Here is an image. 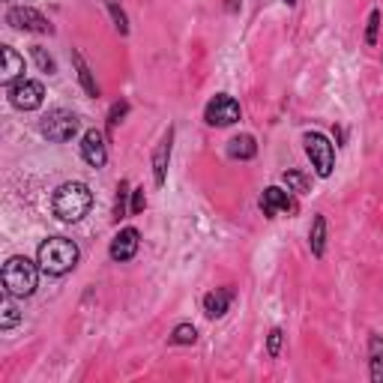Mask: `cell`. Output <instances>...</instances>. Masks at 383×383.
I'll return each instance as SVG.
<instances>
[{"label": "cell", "instance_id": "1", "mask_svg": "<svg viewBox=\"0 0 383 383\" xmlns=\"http://www.w3.org/2000/svg\"><path fill=\"white\" fill-rule=\"evenodd\" d=\"M78 258H81L78 246H75L72 240H66V237H48L40 246V252H36V264H40V270L45 276L72 273L75 266H78Z\"/></svg>", "mask_w": 383, "mask_h": 383}, {"label": "cell", "instance_id": "2", "mask_svg": "<svg viewBox=\"0 0 383 383\" xmlns=\"http://www.w3.org/2000/svg\"><path fill=\"white\" fill-rule=\"evenodd\" d=\"M90 207H93L90 189H87V183H78V180L63 183L54 192V198H51V210H54L60 222H81L90 213Z\"/></svg>", "mask_w": 383, "mask_h": 383}, {"label": "cell", "instance_id": "3", "mask_svg": "<svg viewBox=\"0 0 383 383\" xmlns=\"http://www.w3.org/2000/svg\"><path fill=\"white\" fill-rule=\"evenodd\" d=\"M36 282H40V266L24 254H12L4 264V290L12 297H33Z\"/></svg>", "mask_w": 383, "mask_h": 383}, {"label": "cell", "instance_id": "4", "mask_svg": "<svg viewBox=\"0 0 383 383\" xmlns=\"http://www.w3.org/2000/svg\"><path fill=\"white\" fill-rule=\"evenodd\" d=\"M78 126H81V120L75 117L72 111H66V108H54V111H48L45 117H42L40 132L48 138V141L66 144V141H72V138L78 135Z\"/></svg>", "mask_w": 383, "mask_h": 383}, {"label": "cell", "instance_id": "5", "mask_svg": "<svg viewBox=\"0 0 383 383\" xmlns=\"http://www.w3.org/2000/svg\"><path fill=\"white\" fill-rule=\"evenodd\" d=\"M305 153L312 159V168L317 171V177H329L336 165V147L329 144V138L324 132H305Z\"/></svg>", "mask_w": 383, "mask_h": 383}, {"label": "cell", "instance_id": "6", "mask_svg": "<svg viewBox=\"0 0 383 383\" xmlns=\"http://www.w3.org/2000/svg\"><path fill=\"white\" fill-rule=\"evenodd\" d=\"M6 93H9V102L18 111H36V108L42 105V99H45V87H42V81L18 78L16 84L6 87Z\"/></svg>", "mask_w": 383, "mask_h": 383}, {"label": "cell", "instance_id": "7", "mask_svg": "<svg viewBox=\"0 0 383 383\" xmlns=\"http://www.w3.org/2000/svg\"><path fill=\"white\" fill-rule=\"evenodd\" d=\"M6 24L16 30H28V33H54L51 21L33 6H12L6 12Z\"/></svg>", "mask_w": 383, "mask_h": 383}, {"label": "cell", "instance_id": "8", "mask_svg": "<svg viewBox=\"0 0 383 383\" xmlns=\"http://www.w3.org/2000/svg\"><path fill=\"white\" fill-rule=\"evenodd\" d=\"M204 120H207L210 126H231L240 120V102L234 96L228 93H216L207 108H204Z\"/></svg>", "mask_w": 383, "mask_h": 383}, {"label": "cell", "instance_id": "9", "mask_svg": "<svg viewBox=\"0 0 383 383\" xmlns=\"http://www.w3.org/2000/svg\"><path fill=\"white\" fill-rule=\"evenodd\" d=\"M261 213L266 219H278V216L297 213V201H293L285 189L270 186V189H264V195H261Z\"/></svg>", "mask_w": 383, "mask_h": 383}, {"label": "cell", "instance_id": "10", "mask_svg": "<svg viewBox=\"0 0 383 383\" xmlns=\"http://www.w3.org/2000/svg\"><path fill=\"white\" fill-rule=\"evenodd\" d=\"M81 159L90 165V168H105L108 162V144H105V135L99 129H87L81 138Z\"/></svg>", "mask_w": 383, "mask_h": 383}, {"label": "cell", "instance_id": "11", "mask_svg": "<svg viewBox=\"0 0 383 383\" xmlns=\"http://www.w3.org/2000/svg\"><path fill=\"white\" fill-rule=\"evenodd\" d=\"M138 246H141V234H138V228H123V231L111 240V261L114 264H126V261H132L135 254H138Z\"/></svg>", "mask_w": 383, "mask_h": 383}, {"label": "cell", "instance_id": "12", "mask_svg": "<svg viewBox=\"0 0 383 383\" xmlns=\"http://www.w3.org/2000/svg\"><path fill=\"white\" fill-rule=\"evenodd\" d=\"M171 144H174V129H168V132H165V138L159 141L156 153H153V183H156V186H165V180H168Z\"/></svg>", "mask_w": 383, "mask_h": 383}, {"label": "cell", "instance_id": "13", "mask_svg": "<svg viewBox=\"0 0 383 383\" xmlns=\"http://www.w3.org/2000/svg\"><path fill=\"white\" fill-rule=\"evenodd\" d=\"M0 57H4L0 81H4V87H9V84H16V81L21 78V72H24V57H21L12 45H0Z\"/></svg>", "mask_w": 383, "mask_h": 383}, {"label": "cell", "instance_id": "14", "mask_svg": "<svg viewBox=\"0 0 383 383\" xmlns=\"http://www.w3.org/2000/svg\"><path fill=\"white\" fill-rule=\"evenodd\" d=\"M234 302V290L231 288H216L210 293H204V314L207 317H225V312Z\"/></svg>", "mask_w": 383, "mask_h": 383}, {"label": "cell", "instance_id": "15", "mask_svg": "<svg viewBox=\"0 0 383 383\" xmlns=\"http://www.w3.org/2000/svg\"><path fill=\"white\" fill-rule=\"evenodd\" d=\"M368 375L372 383H383V336L368 333Z\"/></svg>", "mask_w": 383, "mask_h": 383}, {"label": "cell", "instance_id": "16", "mask_svg": "<svg viewBox=\"0 0 383 383\" xmlns=\"http://www.w3.org/2000/svg\"><path fill=\"white\" fill-rule=\"evenodd\" d=\"M254 153H258V144H254V135H249V132L234 135L231 141H228V156L231 159L249 162V159H254Z\"/></svg>", "mask_w": 383, "mask_h": 383}, {"label": "cell", "instance_id": "17", "mask_svg": "<svg viewBox=\"0 0 383 383\" xmlns=\"http://www.w3.org/2000/svg\"><path fill=\"white\" fill-rule=\"evenodd\" d=\"M309 246H312L314 258H324V252H326V219H324V216H314V219H312Z\"/></svg>", "mask_w": 383, "mask_h": 383}, {"label": "cell", "instance_id": "18", "mask_svg": "<svg viewBox=\"0 0 383 383\" xmlns=\"http://www.w3.org/2000/svg\"><path fill=\"white\" fill-rule=\"evenodd\" d=\"M72 63H75V69H78V81H81V87H84V93L96 99V96H99V84H96V78H93L90 66L84 63L81 51H72Z\"/></svg>", "mask_w": 383, "mask_h": 383}, {"label": "cell", "instance_id": "19", "mask_svg": "<svg viewBox=\"0 0 383 383\" xmlns=\"http://www.w3.org/2000/svg\"><path fill=\"white\" fill-rule=\"evenodd\" d=\"M21 321V312H18V305L12 302V293L9 290H4V300H0V329H12Z\"/></svg>", "mask_w": 383, "mask_h": 383}, {"label": "cell", "instance_id": "20", "mask_svg": "<svg viewBox=\"0 0 383 383\" xmlns=\"http://www.w3.org/2000/svg\"><path fill=\"white\" fill-rule=\"evenodd\" d=\"M285 186L288 192H297V195H305V192H312V183H309V177L300 174V171H285Z\"/></svg>", "mask_w": 383, "mask_h": 383}, {"label": "cell", "instance_id": "21", "mask_svg": "<svg viewBox=\"0 0 383 383\" xmlns=\"http://www.w3.org/2000/svg\"><path fill=\"white\" fill-rule=\"evenodd\" d=\"M105 6H108V12H111L117 33L126 36V33H129V18H126V12H123V6H120V0H105Z\"/></svg>", "mask_w": 383, "mask_h": 383}, {"label": "cell", "instance_id": "22", "mask_svg": "<svg viewBox=\"0 0 383 383\" xmlns=\"http://www.w3.org/2000/svg\"><path fill=\"white\" fill-rule=\"evenodd\" d=\"M129 180H120V186H117V201H114V219H126L129 216V207H126V201H129Z\"/></svg>", "mask_w": 383, "mask_h": 383}, {"label": "cell", "instance_id": "23", "mask_svg": "<svg viewBox=\"0 0 383 383\" xmlns=\"http://www.w3.org/2000/svg\"><path fill=\"white\" fill-rule=\"evenodd\" d=\"M30 54H33V60H36V66H40L45 75H54V72H57V63H54V57H51L42 45H33V48H30Z\"/></svg>", "mask_w": 383, "mask_h": 383}, {"label": "cell", "instance_id": "24", "mask_svg": "<svg viewBox=\"0 0 383 383\" xmlns=\"http://www.w3.org/2000/svg\"><path fill=\"white\" fill-rule=\"evenodd\" d=\"M198 341V329L192 324H177L171 333V344H195Z\"/></svg>", "mask_w": 383, "mask_h": 383}, {"label": "cell", "instance_id": "25", "mask_svg": "<svg viewBox=\"0 0 383 383\" xmlns=\"http://www.w3.org/2000/svg\"><path fill=\"white\" fill-rule=\"evenodd\" d=\"M377 33H380V9L368 12V24H365V45L375 48L377 45Z\"/></svg>", "mask_w": 383, "mask_h": 383}, {"label": "cell", "instance_id": "26", "mask_svg": "<svg viewBox=\"0 0 383 383\" xmlns=\"http://www.w3.org/2000/svg\"><path fill=\"white\" fill-rule=\"evenodd\" d=\"M126 114H129V102H126V99L114 102V105H111V111H108V132H114V129H117V126L123 123V117H126Z\"/></svg>", "mask_w": 383, "mask_h": 383}, {"label": "cell", "instance_id": "27", "mask_svg": "<svg viewBox=\"0 0 383 383\" xmlns=\"http://www.w3.org/2000/svg\"><path fill=\"white\" fill-rule=\"evenodd\" d=\"M282 341H285V333L282 329H270V336H266V353H270V360H276L278 353H282Z\"/></svg>", "mask_w": 383, "mask_h": 383}, {"label": "cell", "instance_id": "28", "mask_svg": "<svg viewBox=\"0 0 383 383\" xmlns=\"http://www.w3.org/2000/svg\"><path fill=\"white\" fill-rule=\"evenodd\" d=\"M147 207V195H144V189H132V204H129V213L132 216H141Z\"/></svg>", "mask_w": 383, "mask_h": 383}, {"label": "cell", "instance_id": "29", "mask_svg": "<svg viewBox=\"0 0 383 383\" xmlns=\"http://www.w3.org/2000/svg\"><path fill=\"white\" fill-rule=\"evenodd\" d=\"M237 6H240V0H231V4H228V9H231V12H237Z\"/></svg>", "mask_w": 383, "mask_h": 383}, {"label": "cell", "instance_id": "30", "mask_svg": "<svg viewBox=\"0 0 383 383\" xmlns=\"http://www.w3.org/2000/svg\"><path fill=\"white\" fill-rule=\"evenodd\" d=\"M282 4H288V6H293V4H297V0H282Z\"/></svg>", "mask_w": 383, "mask_h": 383}]
</instances>
